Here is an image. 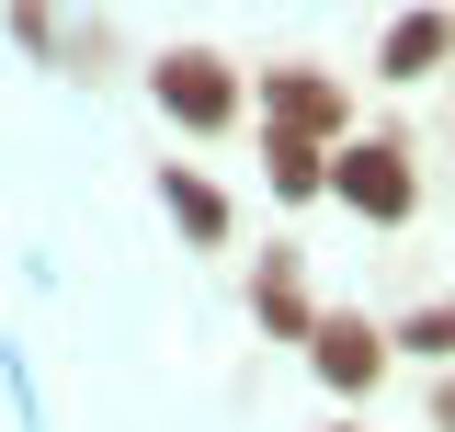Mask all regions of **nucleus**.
<instances>
[{
    "label": "nucleus",
    "mask_w": 455,
    "mask_h": 432,
    "mask_svg": "<svg viewBox=\"0 0 455 432\" xmlns=\"http://www.w3.org/2000/svg\"><path fill=\"white\" fill-rule=\"evenodd\" d=\"M319 194H341L364 228H410V205H421V171H410V148H398V137H364V148H331Z\"/></svg>",
    "instance_id": "obj_1"
},
{
    "label": "nucleus",
    "mask_w": 455,
    "mask_h": 432,
    "mask_svg": "<svg viewBox=\"0 0 455 432\" xmlns=\"http://www.w3.org/2000/svg\"><path fill=\"white\" fill-rule=\"evenodd\" d=\"M148 103H160L182 137H217V125H239V68H228L217 46H171L160 68H148Z\"/></svg>",
    "instance_id": "obj_2"
},
{
    "label": "nucleus",
    "mask_w": 455,
    "mask_h": 432,
    "mask_svg": "<svg viewBox=\"0 0 455 432\" xmlns=\"http://www.w3.org/2000/svg\"><path fill=\"white\" fill-rule=\"evenodd\" d=\"M307 364H319V387H331V398H376L398 353H387V330H376V319L319 308V319H307Z\"/></svg>",
    "instance_id": "obj_3"
},
{
    "label": "nucleus",
    "mask_w": 455,
    "mask_h": 432,
    "mask_svg": "<svg viewBox=\"0 0 455 432\" xmlns=\"http://www.w3.org/2000/svg\"><path fill=\"white\" fill-rule=\"evenodd\" d=\"M262 125H284V137H319V148H341V125H353V92H341L331 68H262Z\"/></svg>",
    "instance_id": "obj_4"
},
{
    "label": "nucleus",
    "mask_w": 455,
    "mask_h": 432,
    "mask_svg": "<svg viewBox=\"0 0 455 432\" xmlns=\"http://www.w3.org/2000/svg\"><path fill=\"white\" fill-rule=\"evenodd\" d=\"M444 57H455V12H398L387 46H376V80H398V92H410V80H433Z\"/></svg>",
    "instance_id": "obj_5"
},
{
    "label": "nucleus",
    "mask_w": 455,
    "mask_h": 432,
    "mask_svg": "<svg viewBox=\"0 0 455 432\" xmlns=\"http://www.w3.org/2000/svg\"><path fill=\"white\" fill-rule=\"evenodd\" d=\"M251 319L274 330V341H307V319H319V308H307V262H296V251H274V262L251 273Z\"/></svg>",
    "instance_id": "obj_6"
},
{
    "label": "nucleus",
    "mask_w": 455,
    "mask_h": 432,
    "mask_svg": "<svg viewBox=\"0 0 455 432\" xmlns=\"http://www.w3.org/2000/svg\"><path fill=\"white\" fill-rule=\"evenodd\" d=\"M160 205H171V228H182V239H205V251L228 239V194L205 182V171H182V160H171V171H160Z\"/></svg>",
    "instance_id": "obj_7"
},
{
    "label": "nucleus",
    "mask_w": 455,
    "mask_h": 432,
    "mask_svg": "<svg viewBox=\"0 0 455 432\" xmlns=\"http://www.w3.org/2000/svg\"><path fill=\"white\" fill-rule=\"evenodd\" d=\"M262 171H274L284 205H307V194H319V171H331V148H319V137H284V125H262Z\"/></svg>",
    "instance_id": "obj_8"
},
{
    "label": "nucleus",
    "mask_w": 455,
    "mask_h": 432,
    "mask_svg": "<svg viewBox=\"0 0 455 432\" xmlns=\"http://www.w3.org/2000/svg\"><path fill=\"white\" fill-rule=\"evenodd\" d=\"M387 353H421V364H455V296H433V308H410V319L387 330Z\"/></svg>",
    "instance_id": "obj_9"
},
{
    "label": "nucleus",
    "mask_w": 455,
    "mask_h": 432,
    "mask_svg": "<svg viewBox=\"0 0 455 432\" xmlns=\"http://www.w3.org/2000/svg\"><path fill=\"white\" fill-rule=\"evenodd\" d=\"M433 432H455V376H444V387H433Z\"/></svg>",
    "instance_id": "obj_10"
}]
</instances>
